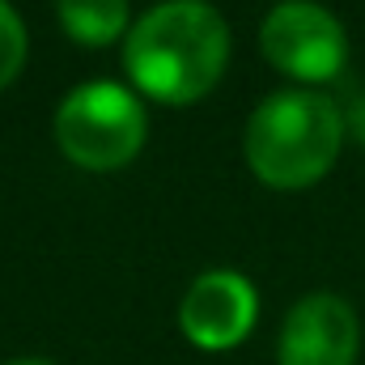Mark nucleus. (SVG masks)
Listing matches in <instances>:
<instances>
[{"label":"nucleus","instance_id":"423d86ee","mask_svg":"<svg viewBox=\"0 0 365 365\" xmlns=\"http://www.w3.org/2000/svg\"><path fill=\"white\" fill-rule=\"evenodd\" d=\"M357 344L361 327L353 306L336 293H310L289 310L276 357L280 365H353Z\"/></svg>","mask_w":365,"mask_h":365},{"label":"nucleus","instance_id":"1a4fd4ad","mask_svg":"<svg viewBox=\"0 0 365 365\" xmlns=\"http://www.w3.org/2000/svg\"><path fill=\"white\" fill-rule=\"evenodd\" d=\"M353 128L361 132V140H365V98L357 102V110H353Z\"/></svg>","mask_w":365,"mask_h":365},{"label":"nucleus","instance_id":"39448f33","mask_svg":"<svg viewBox=\"0 0 365 365\" xmlns=\"http://www.w3.org/2000/svg\"><path fill=\"white\" fill-rule=\"evenodd\" d=\"M255 314H259V297H255L251 280L238 272L195 276L179 306L182 336L208 353H225V349L242 344L255 327Z\"/></svg>","mask_w":365,"mask_h":365},{"label":"nucleus","instance_id":"20e7f679","mask_svg":"<svg viewBox=\"0 0 365 365\" xmlns=\"http://www.w3.org/2000/svg\"><path fill=\"white\" fill-rule=\"evenodd\" d=\"M259 47L293 81H331L349 60L344 26L314 0H280L259 26Z\"/></svg>","mask_w":365,"mask_h":365},{"label":"nucleus","instance_id":"f257e3e1","mask_svg":"<svg viewBox=\"0 0 365 365\" xmlns=\"http://www.w3.org/2000/svg\"><path fill=\"white\" fill-rule=\"evenodd\" d=\"M230 64V26L208 0H162L123 38L132 86L158 102L187 106L212 90Z\"/></svg>","mask_w":365,"mask_h":365},{"label":"nucleus","instance_id":"f03ea898","mask_svg":"<svg viewBox=\"0 0 365 365\" xmlns=\"http://www.w3.org/2000/svg\"><path fill=\"white\" fill-rule=\"evenodd\" d=\"M344 115L327 93L280 90L264 98L247 123V162L276 191L319 182L340 158Z\"/></svg>","mask_w":365,"mask_h":365},{"label":"nucleus","instance_id":"0eeeda50","mask_svg":"<svg viewBox=\"0 0 365 365\" xmlns=\"http://www.w3.org/2000/svg\"><path fill=\"white\" fill-rule=\"evenodd\" d=\"M56 13L81 47H106L128 30V0H56Z\"/></svg>","mask_w":365,"mask_h":365},{"label":"nucleus","instance_id":"6e6552de","mask_svg":"<svg viewBox=\"0 0 365 365\" xmlns=\"http://www.w3.org/2000/svg\"><path fill=\"white\" fill-rule=\"evenodd\" d=\"M21 64H26V26L13 13V4L0 0V90L17 81Z\"/></svg>","mask_w":365,"mask_h":365},{"label":"nucleus","instance_id":"7ed1b4c3","mask_svg":"<svg viewBox=\"0 0 365 365\" xmlns=\"http://www.w3.org/2000/svg\"><path fill=\"white\" fill-rule=\"evenodd\" d=\"M56 145L86 170H119L145 145V106L115 81H86L56 110Z\"/></svg>","mask_w":365,"mask_h":365},{"label":"nucleus","instance_id":"9d476101","mask_svg":"<svg viewBox=\"0 0 365 365\" xmlns=\"http://www.w3.org/2000/svg\"><path fill=\"white\" fill-rule=\"evenodd\" d=\"M9 365H51V361H38V357H21V361H9Z\"/></svg>","mask_w":365,"mask_h":365}]
</instances>
